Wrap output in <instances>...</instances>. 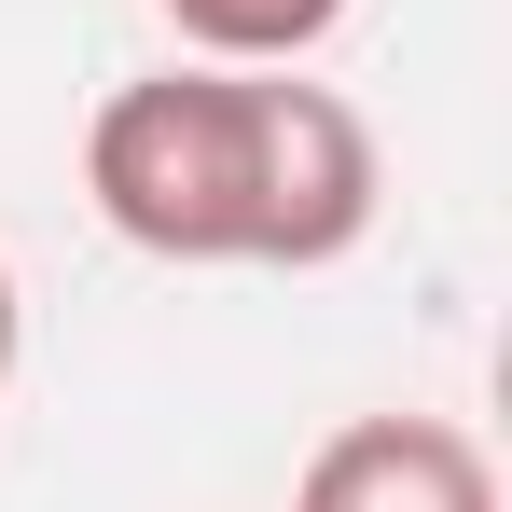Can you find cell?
<instances>
[{
  "mask_svg": "<svg viewBox=\"0 0 512 512\" xmlns=\"http://www.w3.org/2000/svg\"><path fill=\"white\" fill-rule=\"evenodd\" d=\"M208 70H305L319 42L346 28V0H153Z\"/></svg>",
  "mask_w": 512,
  "mask_h": 512,
  "instance_id": "cell-3",
  "label": "cell"
},
{
  "mask_svg": "<svg viewBox=\"0 0 512 512\" xmlns=\"http://www.w3.org/2000/svg\"><path fill=\"white\" fill-rule=\"evenodd\" d=\"M291 512H499V471L457 416H346L305 457Z\"/></svg>",
  "mask_w": 512,
  "mask_h": 512,
  "instance_id": "cell-2",
  "label": "cell"
},
{
  "mask_svg": "<svg viewBox=\"0 0 512 512\" xmlns=\"http://www.w3.org/2000/svg\"><path fill=\"white\" fill-rule=\"evenodd\" d=\"M84 194L153 263H291L319 277L374 236L388 167L333 84L291 70H139L84 125Z\"/></svg>",
  "mask_w": 512,
  "mask_h": 512,
  "instance_id": "cell-1",
  "label": "cell"
},
{
  "mask_svg": "<svg viewBox=\"0 0 512 512\" xmlns=\"http://www.w3.org/2000/svg\"><path fill=\"white\" fill-rule=\"evenodd\" d=\"M14 346H28V305H14V263H0V402H14Z\"/></svg>",
  "mask_w": 512,
  "mask_h": 512,
  "instance_id": "cell-4",
  "label": "cell"
}]
</instances>
